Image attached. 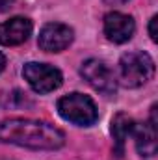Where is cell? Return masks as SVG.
<instances>
[{
	"label": "cell",
	"instance_id": "5",
	"mask_svg": "<svg viewBox=\"0 0 158 160\" xmlns=\"http://www.w3.org/2000/svg\"><path fill=\"white\" fill-rule=\"evenodd\" d=\"M80 73H82V77L87 80V84L93 89H97V91H101L104 95H114L116 93L117 80L114 77L112 69L104 62L91 58V60H87V62L82 63Z\"/></svg>",
	"mask_w": 158,
	"mask_h": 160
},
{
	"label": "cell",
	"instance_id": "14",
	"mask_svg": "<svg viewBox=\"0 0 158 160\" xmlns=\"http://www.w3.org/2000/svg\"><path fill=\"white\" fill-rule=\"evenodd\" d=\"M4 63H6V60H4V56H2V52H0V71L4 69Z\"/></svg>",
	"mask_w": 158,
	"mask_h": 160
},
{
	"label": "cell",
	"instance_id": "7",
	"mask_svg": "<svg viewBox=\"0 0 158 160\" xmlns=\"http://www.w3.org/2000/svg\"><path fill=\"white\" fill-rule=\"evenodd\" d=\"M136 32V22L130 15L112 11L104 17V34L114 43H126Z\"/></svg>",
	"mask_w": 158,
	"mask_h": 160
},
{
	"label": "cell",
	"instance_id": "4",
	"mask_svg": "<svg viewBox=\"0 0 158 160\" xmlns=\"http://www.w3.org/2000/svg\"><path fill=\"white\" fill-rule=\"evenodd\" d=\"M22 77L36 93H50V91L58 89L63 82L60 69H56L48 63H37V62L26 63L22 67Z\"/></svg>",
	"mask_w": 158,
	"mask_h": 160
},
{
	"label": "cell",
	"instance_id": "12",
	"mask_svg": "<svg viewBox=\"0 0 158 160\" xmlns=\"http://www.w3.org/2000/svg\"><path fill=\"white\" fill-rule=\"evenodd\" d=\"M156 21H158V17L155 15V17L151 19V22H149V36H151L153 41H156Z\"/></svg>",
	"mask_w": 158,
	"mask_h": 160
},
{
	"label": "cell",
	"instance_id": "13",
	"mask_svg": "<svg viewBox=\"0 0 158 160\" xmlns=\"http://www.w3.org/2000/svg\"><path fill=\"white\" fill-rule=\"evenodd\" d=\"M106 4H110V6H117V4H125V2H128V0H104Z\"/></svg>",
	"mask_w": 158,
	"mask_h": 160
},
{
	"label": "cell",
	"instance_id": "11",
	"mask_svg": "<svg viewBox=\"0 0 158 160\" xmlns=\"http://www.w3.org/2000/svg\"><path fill=\"white\" fill-rule=\"evenodd\" d=\"M19 0H0V11H9L13 8H17Z\"/></svg>",
	"mask_w": 158,
	"mask_h": 160
},
{
	"label": "cell",
	"instance_id": "9",
	"mask_svg": "<svg viewBox=\"0 0 158 160\" xmlns=\"http://www.w3.org/2000/svg\"><path fill=\"white\" fill-rule=\"evenodd\" d=\"M155 110L153 106L151 121L134 125V138H136V149L141 157H155L156 155V119H155Z\"/></svg>",
	"mask_w": 158,
	"mask_h": 160
},
{
	"label": "cell",
	"instance_id": "10",
	"mask_svg": "<svg viewBox=\"0 0 158 160\" xmlns=\"http://www.w3.org/2000/svg\"><path fill=\"white\" fill-rule=\"evenodd\" d=\"M134 119L123 112H119L117 116L112 121V136H114V153L117 155L119 158L125 153V142L128 140V136L134 130Z\"/></svg>",
	"mask_w": 158,
	"mask_h": 160
},
{
	"label": "cell",
	"instance_id": "3",
	"mask_svg": "<svg viewBox=\"0 0 158 160\" xmlns=\"http://www.w3.org/2000/svg\"><path fill=\"white\" fill-rule=\"evenodd\" d=\"M58 112L63 119L80 125V127H89L99 118L95 102L87 95H82V93H69L62 97L58 101Z\"/></svg>",
	"mask_w": 158,
	"mask_h": 160
},
{
	"label": "cell",
	"instance_id": "6",
	"mask_svg": "<svg viewBox=\"0 0 158 160\" xmlns=\"http://www.w3.org/2000/svg\"><path fill=\"white\" fill-rule=\"evenodd\" d=\"M73 39H75L73 28L62 22H48L41 28L37 45L45 52H62L73 43Z\"/></svg>",
	"mask_w": 158,
	"mask_h": 160
},
{
	"label": "cell",
	"instance_id": "1",
	"mask_svg": "<svg viewBox=\"0 0 158 160\" xmlns=\"http://www.w3.org/2000/svg\"><path fill=\"white\" fill-rule=\"evenodd\" d=\"M0 142L15 143L28 149H60L65 143V134L37 119H6L0 123Z\"/></svg>",
	"mask_w": 158,
	"mask_h": 160
},
{
	"label": "cell",
	"instance_id": "2",
	"mask_svg": "<svg viewBox=\"0 0 158 160\" xmlns=\"http://www.w3.org/2000/svg\"><path fill=\"white\" fill-rule=\"evenodd\" d=\"M155 77V62L143 50H132L119 60L117 80L125 88H140Z\"/></svg>",
	"mask_w": 158,
	"mask_h": 160
},
{
	"label": "cell",
	"instance_id": "8",
	"mask_svg": "<svg viewBox=\"0 0 158 160\" xmlns=\"http://www.w3.org/2000/svg\"><path fill=\"white\" fill-rule=\"evenodd\" d=\"M32 36V21L26 17H13L6 22H0V45L15 47Z\"/></svg>",
	"mask_w": 158,
	"mask_h": 160
}]
</instances>
